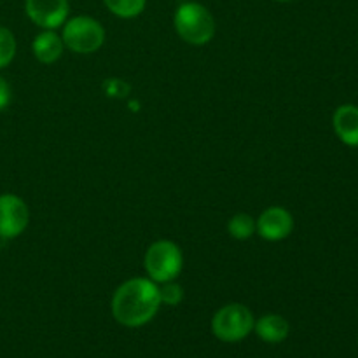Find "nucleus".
Wrapping results in <instances>:
<instances>
[{"instance_id": "7ed1b4c3", "label": "nucleus", "mask_w": 358, "mask_h": 358, "mask_svg": "<svg viewBox=\"0 0 358 358\" xmlns=\"http://www.w3.org/2000/svg\"><path fill=\"white\" fill-rule=\"evenodd\" d=\"M184 266V255L177 243L170 240L154 241L145 252L143 268L147 276L156 283H166L177 280Z\"/></svg>"}, {"instance_id": "39448f33", "label": "nucleus", "mask_w": 358, "mask_h": 358, "mask_svg": "<svg viewBox=\"0 0 358 358\" xmlns=\"http://www.w3.org/2000/svg\"><path fill=\"white\" fill-rule=\"evenodd\" d=\"M254 315L245 304L231 303L220 308L212 318V332L224 343H238L254 331Z\"/></svg>"}, {"instance_id": "f257e3e1", "label": "nucleus", "mask_w": 358, "mask_h": 358, "mask_svg": "<svg viewBox=\"0 0 358 358\" xmlns=\"http://www.w3.org/2000/svg\"><path fill=\"white\" fill-rule=\"evenodd\" d=\"M161 308L159 285L150 278H131L117 287L112 297V315L124 327L149 324Z\"/></svg>"}, {"instance_id": "f3484780", "label": "nucleus", "mask_w": 358, "mask_h": 358, "mask_svg": "<svg viewBox=\"0 0 358 358\" xmlns=\"http://www.w3.org/2000/svg\"><path fill=\"white\" fill-rule=\"evenodd\" d=\"M275 2H290V0H275Z\"/></svg>"}, {"instance_id": "ddd939ff", "label": "nucleus", "mask_w": 358, "mask_h": 358, "mask_svg": "<svg viewBox=\"0 0 358 358\" xmlns=\"http://www.w3.org/2000/svg\"><path fill=\"white\" fill-rule=\"evenodd\" d=\"M103 3L114 16L131 20L143 13L147 0H103Z\"/></svg>"}, {"instance_id": "4468645a", "label": "nucleus", "mask_w": 358, "mask_h": 358, "mask_svg": "<svg viewBox=\"0 0 358 358\" xmlns=\"http://www.w3.org/2000/svg\"><path fill=\"white\" fill-rule=\"evenodd\" d=\"M16 37L9 28L0 24V70L6 69L16 56Z\"/></svg>"}, {"instance_id": "423d86ee", "label": "nucleus", "mask_w": 358, "mask_h": 358, "mask_svg": "<svg viewBox=\"0 0 358 358\" xmlns=\"http://www.w3.org/2000/svg\"><path fill=\"white\" fill-rule=\"evenodd\" d=\"M30 222V212L28 206L20 196L0 194V238L3 240H14L28 227Z\"/></svg>"}, {"instance_id": "1a4fd4ad", "label": "nucleus", "mask_w": 358, "mask_h": 358, "mask_svg": "<svg viewBox=\"0 0 358 358\" xmlns=\"http://www.w3.org/2000/svg\"><path fill=\"white\" fill-rule=\"evenodd\" d=\"M332 126L345 145L358 147V107L353 103L339 105L332 115Z\"/></svg>"}, {"instance_id": "6e6552de", "label": "nucleus", "mask_w": 358, "mask_h": 358, "mask_svg": "<svg viewBox=\"0 0 358 358\" xmlns=\"http://www.w3.org/2000/svg\"><path fill=\"white\" fill-rule=\"evenodd\" d=\"M257 234L268 241H282L294 231V217L283 206H269L255 220Z\"/></svg>"}, {"instance_id": "0eeeda50", "label": "nucleus", "mask_w": 358, "mask_h": 358, "mask_svg": "<svg viewBox=\"0 0 358 358\" xmlns=\"http://www.w3.org/2000/svg\"><path fill=\"white\" fill-rule=\"evenodd\" d=\"M24 13L37 27L56 30L65 24L70 3L69 0H24Z\"/></svg>"}, {"instance_id": "f8f14e48", "label": "nucleus", "mask_w": 358, "mask_h": 358, "mask_svg": "<svg viewBox=\"0 0 358 358\" xmlns=\"http://www.w3.org/2000/svg\"><path fill=\"white\" fill-rule=\"evenodd\" d=\"M227 233L234 240H248L257 233V224H255L254 217L248 213H236L227 222Z\"/></svg>"}, {"instance_id": "2eb2a0df", "label": "nucleus", "mask_w": 358, "mask_h": 358, "mask_svg": "<svg viewBox=\"0 0 358 358\" xmlns=\"http://www.w3.org/2000/svg\"><path fill=\"white\" fill-rule=\"evenodd\" d=\"M163 287H159V296H161V304H168V306H177L184 299V289L178 285L175 280L166 283H161Z\"/></svg>"}, {"instance_id": "9d476101", "label": "nucleus", "mask_w": 358, "mask_h": 358, "mask_svg": "<svg viewBox=\"0 0 358 358\" xmlns=\"http://www.w3.org/2000/svg\"><path fill=\"white\" fill-rule=\"evenodd\" d=\"M63 49H65L63 38L55 30H44L31 42L34 56L44 65H51V63L58 62L63 55Z\"/></svg>"}, {"instance_id": "20e7f679", "label": "nucleus", "mask_w": 358, "mask_h": 358, "mask_svg": "<svg viewBox=\"0 0 358 358\" xmlns=\"http://www.w3.org/2000/svg\"><path fill=\"white\" fill-rule=\"evenodd\" d=\"M63 44L66 49L79 55H91L105 42V28L91 16L70 17L63 24Z\"/></svg>"}, {"instance_id": "f03ea898", "label": "nucleus", "mask_w": 358, "mask_h": 358, "mask_svg": "<svg viewBox=\"0 0 358 358\" xmlns=\"http://www.w3.org/2000/svg\"><path fill=\"white\" fill-rule=\"evenodd\" d=\"M173 27L178 37L191 45H205L215 35V20L199 2H184L173 14Z\"/></svg>"}, {"instance_id": "9b49d317", "label": "nucleus", "mask_w": 358, "mask_h": 358, "mask_svg": "<svg viewBox=\"0 0 358 358\" xmlns=\"http://www.w3.org/2000/svg\"><path fill=\"white\" fill-rule=\"evenodd\" d=\"M254 331L262 341L266 343H282L289 338L290 325L282 315H264L254 324Z\"/></svg>"}, {"instance_id": "dca6fc26", "label": "nucleus", "mask_w": 358, "mask_h": 358, "mask_svg": "<svg viewBox=\"0 0 358 358\" xmlns=\"http://www.w3.org/2000/svg\"><path fill=\"white\" fill-rule=\"evenodd\" d=\"M10 103V86L2 76H0V110Z\"/></svg>"}]
</instances>
